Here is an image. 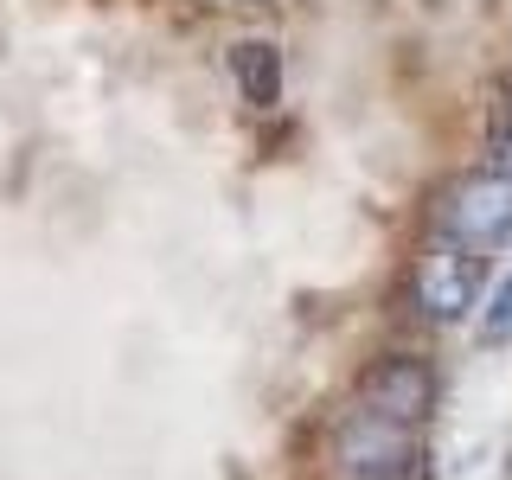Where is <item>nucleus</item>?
Listing matches in <instances>:
<instances>
[{
  "mask_svg": "<svg viewBox=\"0 0 512 480\" xmlns=\"http://www.w3.org/2000/svg\"><path fill=\"white\" fill-rule=\"evenodd\" d=\"M352 397H359V410L378 416V423L423 429L442 404V378H436V365L416 359V352H378L359 372V384H352Z\"/></svg>",
  "mask_w": 512,
  "mask_h": 480,
  "instance_id": "nucleus-1",
  "label": "nucleus"
},
{
  "mask_svg": "<svg viewBox=\"0 0 512 480\" xmlns=\"http://www.w3.org/2000/svg\"><path fill=\"white\" fill-rule=\"evenodd\" d=\"M436 231L448 244H468V250H493L512 237V180L493 167L455 173L436 199Z\"/></svg>",
  "mask_w": 512,
  "mask_h": 480,
  "instance_id": "nucleus-2",
  "label": "nucleus"
},
{
  "mask_svg": "<svg viewBox=\"0 0 512 480\" xmlns=\"http://www.w3.org/2000/svg\"><path fill=\"white\" fill-rule=\"evenodd\" d=\"M487 250H468V244H442L416 263L410 276V308L423 320H442V327H455L461 314L480 301V282H487V263H480Z\"/></svg>",
  "mask_w": 512,
  "mask_h": 480,
  "instance_id": "nucleus-3",
  "label": "nucleus"
},
{
  "mask_svg": "<svg viewBox=\"0 0 512 480\" xmlns=\"http://www.w3.org/2000/svg\"><path fill=\"white\" fill-rule=\"evenodd\" d=\"M340 468L346 480H423V442H416V429L378 423L359 410L340 436Z\"/></svg>",
  "mask_w": 512,
  "mask_h": 480,
  "instance_id": "nucleus-4",
  "label": "nucleus"
},
{
  "mask_svg": "<svg viewBox=\"0 0 512 480\" xmlns=\"http://www.w3.org/2000/svg\"><path fill=\"white\" fill-rule=\"evenodd\" d=\"M224 71H231V84H237V96H244L250 109H276V103H282L288 64H282V52H276V39H231Z\"/></svg>",
  "mask_w": 512,
  "mask_h": 480,
  "instance_id": "nucleus-5",
  "label": "nucleus"
},
{
  "mask_svg": "<svg viewBox=\"0 0 512 480\" xmlns=\"http://www.w3.org/2000/svg\"><path fill=\"white\" fill-rule=\"evenodd\" d=\"M480 340L487 346H512V276H500V288L480 308Z\"/></svg>",
  "mask_w": 512,
  "mask_h": 480,
  "instance_id": "nucleus-6",
  "label": "nucleus"
},
{
  "mask_svg": "<svg viewBox=\"0 0 512 480\" xmlns=\"http://www.w3.org/2000/svg\"><path fill=\"white\" fill-rule=\"evenodd\" d=\"M487 167H493V173H506V180H512V103H506L500 116L487 122Z\"/></svg>",
  "mask_w": 512,
  "mask_h": 480,
  "instance_id": "nucleus-7",
  "label": "nucleus"
},
{
  "mask_svg": "<svg viewBox=\"0 0 512 480\" xmlns=\"http://www.w3.org/2000/svg\"><path fill=\"white\" fill-rule=\"evenodd\" d=\"M244 7H263V0H244Z\"/></svg>",
  "mask_w": 512,
  "mask_h": 480,
  "instance_id": "nucleus-8",
  "label": "nucleus"
}]
</instances>
